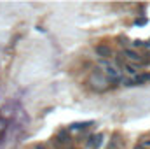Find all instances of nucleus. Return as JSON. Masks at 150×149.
<instances>
[{"instance_id": "f257e3e1", "label": "nucleus", "mask_w": 150, "mask_h": 149, "mask_svg": "<svg viewBox=\"0 0 150 149\" xmlns=\"http://www.w3.org/2000/svg\"><path fill=\"white\" fill-rule=\"evenodd\" d=\"M124 56H126L129 62H133V63H138V65H142V63H143V58H142V54H140L138 51L131 49V47H126V49H124Z\"/></svg>"}, {"instance_id": "f03ea898", "label": "nucleus", "mask_w": 150, "mask_h": 149, "mask_svg": "<svg viewBox=\"0 0 150 149\" xmlns=\"http://www.w3.org/2000/svg\"><path fill=\"white\" fill-rule=\"evenodd\" d=\"M94 51H96V54L98 56H101V58H110L113 54L112 47L110 46H107V44H98L96 47H94Z\"/></svg>"}, {"instance_id": "7ed1b4c3", "label": "nucleus", "mask_w": 150, "mask_h": 149, "mask_svg": "<svg viewBox=\"0 0 150 149\" xmlns=\"http://www.w3.org/2000/svg\"><path fill=\"white\" fill-rule=\"evenodd\" d=\"M103 65H105V72H107V75L112 79V81H120V75H119V70L113 67V65H110V63H107V62H103Z\"/></svg>"}, {"instance_id": "20e7f679", "label": "nucleus", "mask_w": 150, "mask_h": 149, "mask_svg": "<svg viewBox=\"0 0 150 149\" xmlns=\"http://www.w3.org/2000/svg\"><path fill=\"white\" fill-rule=\"evenodd\" d=\"M68 142H70L68 130H59L58 135H56V144H68Z\"/></svg>"}, {"instance_id": "39448f33", "label": "nucleus", "mask_w": 150, "mask_h": 149, "mask_svg": "<svg viewBox=\"0 0 150 149\" xmlns=\"http://www.w3.org/2000/svg\"><path fill=\"white\" fill-rule=\"evenodd\" d=\"M133 81H134V84H136V86H138V84H143V82H149V81H150V74H149V72L138 74L136 77H133Z\"/></svg>"}, {"instance_id": "423d86ee", "label": "nucleus", "mask_w": 150, "mask_h": 149, "mask_svg": "<svg viewBox=\"0 0 150 149\" xmlns=\"http://www.w3.org/2000/svg\"><path fill=\"white\" fill-rule=\"evenodd\" d=\"M124 70H126L129 75H134V77L138 75V69H136V65H129V63H126V65H124Z\"/></svg>"}, {"instance_id": "0eeeda50", "label": "nucleus", "mask_w": 150, "mask_h": 149, "mask_svg": "<svg viewBox=\"0 0 150 149\" xmlns=\"http://www.w3.org/2000/svg\"><path fill=\"white\" fill-rule=\"evenodd\" d=\"M101 139H103V135H101V133H98V135H93V137H91V142H89V146H91V148H98Z\"/></svg>"}, {"instance_id": "6e6552de", "label": "nucleus", "mask_w": 150, "mask_h": 149, "mask_svg": "<svg viewBox=\"0 0 150 149\" xmlns=\"http://www.w3.org/2000/svg\"><path fill=\"white\" fill-rule=\"evenodd\" d=\"M115 63H117L119 67H124V65H126V63L122 62V58H120V56H115Z\"/></svg>"}, {"instance_id": "1a4fd4ad", "label": "nucleus", "mask_w": 150, "mask_h": 149, "mask_svg": "<svg viewBox=\"0 0 150 149\" xmlns=\"http://www.w3.org/2000/svg\"><path fill=\"white\" fill-rule=\"evenodd\" d=\"M142 146H143L145 149H147V148H150V139H145V140L142 142Z\"/></svg>"}, {"instance_id": "9d476101", "label": "nucleus", "mask_w": 150, "mask_h": 149, "mask_svg": "<svg viewBox=\"0 0 150 149\" xmlns=\"http://www.w3.org/2000/svg\"><path fill=\"white\" fill-rule=\"evenodd\" d=\"M133 46H134V47H140V46H145V44H143L142 40H134V42H133Z\"/></svg>"}, {"instance_id": "9b49d317", "label": "nucleus", "mask_w": 150, "mask_h": 149, "mask_svg": "<svg viewBox=\"0 0 150 149\" xmlns=\"http://www.w3.org/2000/svg\"><path fill=\"white\" fill-rule=\"evenodd\" d=\"M133 149H145V148H143L142 144H136V146H134V148H133Z\"/></svg>"}, {"instance_id": "f8f14e48", "label": "nucleus", "mask_w": 150, "mask_h": 149, "mask_svg": "<svg viewBox=\"0 0 150 149\" xmlns=\"http://www.w3.org/2000/svg\"><path fill=\"white\" fill-rule=\"evenodd\" d=\"M33 149H45V148H44L42 144H37V146H35V148H33Z\"/></svg>"}]
</instances>
